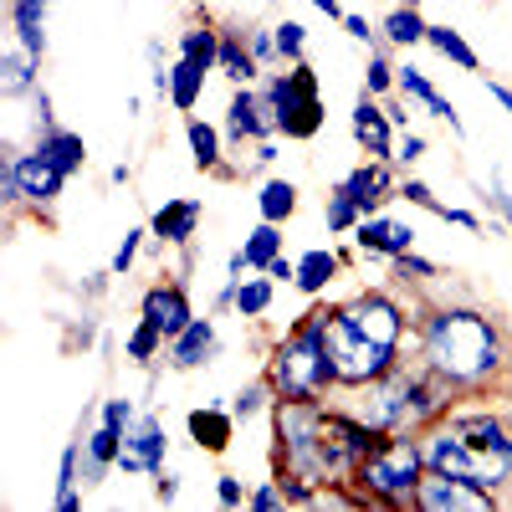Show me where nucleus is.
I'll list each match as a JSON object with an SVG mask.
<instances>
[{
    "label": "nucleus",
    "instance_id": "9",
    "mask_svg": "<svg viewBox=\"0 0 512 512\" xmlns=\"http://www.w3.org/2000/svg\"><path fill=\"white\" fill-rule=\"evenodd\" d=\"M67 185H72V175L62 164H52L36 144L31 149L11 144L6 154H0V205H6V216H21V210L52 216L57 200L67 195Z\"/></svg>",
    "mask_w": 512,
    "mask_h": 512
},
{
    "label": "nucleus",
    "instance_id": "3",
    "mask_svg": "<svg viewBox=\"0 0 512 512\" xmlns=\"http://www.w3.org/2000/svg\"><path fill=\"white\" fill-rule=\"evenodd\" d=\"M410 328H415V297L400 282L359 287L344 303H328V359L338 390H359V384L405 364Z\"/></svg>",
    "mask_w": 512,
    "mask_h": 512
},
{
    "label": "nucleus",
    "instance_id": "30",
    "mask_svg": "<svg viewBox=\"0 0 512 512\" xmlns=\"http://www.w3.org/2000/svg\"><path fill=\"white\" fill-rule=\"evenodd\" d=\"M277 292H282V282H272L267 272H246V282L236 287V308H231V318H241V323H262V318L277 308Z\"/></svg>",
    "mask_w": 512,
    "mask_h": 512
},
{
    "label": "nucleus",
    "instance_id": "47",
    "mask_svg": "<svg viewBox=\"0 0 512 512\" xmlns=\"http://www.w3.org/2000/svg\"><path fill=\"white\" fill-rule=\"evenodd\" d=\"M98 420H103V425H118V431H128V425L139 420V405L128 400V395H113V400L98 405Z\"/></svg>",
    "mask_w": 512,
    "mask_h": 512
},
{
    "label": "nucleus",
    "instance_id": "13",
    "mask_svg": "<svg viewBox=\"0 0 512 512\" xmlns=\"http://www.w3.org/2000/svg\"><path fill=\"white\" fill-rule=\"evenodd\" d=\"M221 128H226V144L231 149L277 139V123H272V108L262 98V82H241V88H231V103H226V123Z\"/></svg>",
    "mask_w": 512,
    "mask_h": 512
},
{
    "label": "nucleus",
    "instance_id": "43",
    "mask_svg": "<svg viewBox=\"0 0 512 512\" xmlns=\"http://www.w3.org/2000/svg\"><path fill=\"white\" fill-rule=\"evenodd\" d=\"M246 41H251L256 62H262L267 72H272V67H282V57H277V31H272V26H262V21H246Z\"/></svg>",
    "mask_w": 512,
    "mask_h": 512
},
{
    "label": "nucleus",
    "instance_id": "52",
    "mask_svg": "<svg viewBox=\"0 0 512 512\" xmlns=\"http://www.w3.org/2000/svg\"><path fill=\"white\" fill-rule=\"evenodd\" d=\"M267 277H272V282H282V287H292V282H297V256H287V251H282L277 262L267 267Z\"/></svg>",
    "mask_w": 512,
    "mask_h": 512
},
{
    "label": "nucleus",
    "instance_id": "51",
    "mask_svg": "<svg viewBox=\"0 0 512 512\" xmlns=\"http://www.w3.org/2000/svg\"><path fill=\"white\" fill-rule=\"evenodd\" d=\"M67 344L88 354V349L98 344V318H93V313H82V323H72V333H67Z\"/></svg>",
    "mask_w": 512,
    "mask_h": 512
},
{
    "label": "nucleus",
    "instance_id": "17",
    "mask_svg": "<svg viewBox=\"0 0 512 512\" xmlns=\"http://www.w3.org/2000/svg\"><path fill=\"white\" fill-rule=\"evenodd\" d=\"M200 226H205V200L200 195H175L149 216V241L159 251H185V246H195Z\"/></svg>",
    "mask_w": 512,
    "mask_h": 512
},
{
    "label": "nucleus",
    "instance_id": "49",
    "mask_svg": "<svg viewBox=\"0 0 512 512\" xmlns=\"http://www.w3.org/2000/svg\"><path fill=\"white\" fill-rule=\"evenodd\" d=\"M149 482H154V502H159V507H175V502L185 497V477L175 472V466H164V472H154Z\"/></svg>",
    "mask_w": 512,
    "mask_h": 512
},
{
    "label": "nucleus",
    "instance_id": "36",
    "mask_svg": "<svg viewBox=\"0 0 512 512\" xmlns=\"http://www.w3.org/2000/svg\"><path fill=\"white\" fill-rule=\"evenodd\" d=\"M241 251H246V262H251V272H267V267L277 262V256L287 251V236H282V226H272V221H256V226L246 231Z\"/></svg>",
    "mask_w": 512,
    "mask_h": 512
},
{
    "label": "nucleus",
    "instance_id": "38",
    "mask_svg": "<svg viewBox=\"0 0 512 512\" xmlns=\"http://www.w3.org/2000/svg\"><path fill=\"white\" fill-rule=\"evenodd\" d=\"M359 88L374 93V98L400 93V62H395V47H374V52L364 57V82H359Z\"/></svg>",
    "mask_w": 512,
    "mask_h": 512
},
{
    "label": "nucleus",
    "instance_id": "48",
    "mask_svg": "<svg viewBox=\"0 0 512 512\" xmlns=\"http://www.w3.org/2000/svg\"><path fill=\"white\" fill-rule=\"evenodd\" d=\"M251 512H282L287 507V492H282V482L277 477H267V482H256L251 487V502H246Z\"/></svg>",
    "mask_w": 512,
    "mask_h": 512
},
{
    "label": "nucleus",
    "instance_id": "37",
    "mask_svg": "<svg viewBox=\"0 0 512 512\" xmlns=\"http://www.w3.org/2000/svg\"><path fill=\"white\" fill-rule=\"evenodd\" d=\"M359 221H364V210L354 205V195L344 190V180H333L328 195H323V226H328V236H354Z\"/></svg>",
    "mask_w": 512,
    "mask_h": 512
},
{
    "label": "nucleus",
    "instance_id": "18",
    "mask_svg": "<svg viewBox=\"0 0 512 512\" xmlns=\"http://www.w3.org/2000/svg\"><path fill=\"white\" fill-rule=\"evenodd\" d=\"M400 175L405 169L395 159H359L344 175V190L354 195L364 216H379V210H390V200H400Z\"/></svg>",
    "mask_w": 512,
    "mask_h": 512
},
{
    "label": "nucleus",
    "instance_id": "16",
    "mask_svg": "<svg viewBox=\"0 0 512 512\" xmlns=\"http://www.w3.org/2000/svg\"><path fill=\"white\" fill-rule=\"evenodd\" d=\"M139 318H149L164 338H175V333H185L190 328V318H195V303H190V282L185 277H175V272H164L144 297H139Z\"/></svg>",
    "mask_w": 512,
    "mask_h": 512
},
{
    "label": "nucleus",
    "instance_id": "59",
    "mask_svg": "<svg viewBox=\"0 0 512 512\" xmlns=\"http://www.w3.org/2000/svg\"><path fill=\"white\" fill-rule=\"evenodd\" d=\"M6 6H11V0H6Z\"/></svg>",
    "mask_w": 512,
    "mask_h": 512
},
{
    "label": "nucleus",
    "instance_id": "50",
    "mask_svg": "<svg viewBox=\"0 0 512 512\" xmlns=\"http://www.w3.org/2000/svg\"><path fill=\"white\" fill-rule=\"evenodd\" d=\"M216 502H221V507H246V502H251V487H246V477H236V472H221V477H216Z\"/></svg>",
    "mask_w": 512,
    "mask_h": 512
},
{
    "label": "nucleus",
    "instance_id": "34",
    "mask_svg": "<svg viewBox=\"0 0 512 512\" xmlns=\"http://www.w3.org/2000/svg\"><path fill=\"white\" fill-rule=\"evenodd\" d=\"M164 344H169V338L149 318H134V328L123 333V359L139 364V369H154V364H164Z\"/></svg>",
    "mask_w": 512,
    "mask_h": 512
},
{
    "label": "nucleus",
    "instance_id": "40",
    "mask_svg": "<svg viewBox=\"0 0 512 512\" xmlns=\"http://www.w3.org/2000/svg\"><path fill=\"white\" fill-rule=\"evenodd\" d=\"M272 31H277V57H282V67L308 62V26H303V21H297V16H282Z\"/></svg>",
    "mask_w": 512,
    "mask_h": 512
},
{
    "label": "nucleus",
    "instance_id": "32",
    "mask_svg": "<svg viewBox=\"0 0 512 512\" xmlns=\"http://www.w3.org/2000/svg\"><path fill=\"white\" fill-rule=\"evenodd\" d=\"M425 47H431L436 57H446L451 67H461V72H482L477 47H472V41H466L456 26H446V21H431V31H425Z\"/></svg>",
    "mask_w": 512,
    "mask_h": 512
},
{
    "label": "nucleus",
    "instance_id": "28",
    "mask_svg": "<svg viewBox=\"0 0 512 512\" xmlns=\"http://www.w3.org/2000/svg\"><path fill=\"white\" fill-rule=\"evenodd\" d=\"M297 205H303V190H297V180H287V175H267L262 185H256V216L272 221V226H287L297 216Z\"/></svg>",
    "mask_w": 512,
    "mask_h": 512
},
{
    "label": "nucleus",
    "instance_id": "24",
    "mask_svg": "<svg viewBox=\"0 0 512 512\" xmlns=\"http://www.w3.org/2000/svg\"><path fill=\"white\" fill-rule=\"evenodd\" d=\"M216 72L231 82V88L267 77V67L256 62V52H251V41H246V26H241V21H226V26H221V62H216Z\"/></svg>",
    "mask_w": 512,
    "mask_h": 512
},
{
    "label": "nucleus",
    "instance_id": "42",
    "mask_svg": "<svg viewBox=\"0 0 512 512\" xmlns=\"http://www.w3.org/2000/svg\"><path fill=\"white\" fill-rule=\"evenodd\" d=\"M144 57H149V88H154V98H169V67H175V57L164 52L159 36L144 41Z\"/></svg>",
    "mask_w": 512,
    "mask_h": 512
},
{
    "label": "nucleus",
    "instance_id": "11",
    "mask_svg": "<svg viewBox=\"0 0 512 512\" xmlns=\"http://www.w3.org/2000/svg\"><path fill=\"white\" fill-rule=\"evenodd\" d=\"M502 497L466 482V477H446V472H425L420 492H415V512H497Z\"/></svg>",
    "mask_w": 512,
    "mask_h": 512
},
{
    "label": "nucleus",
    "instance_id": "19",
    "mask_svg": "<svg viewBox=\"0 0 512 512\" xmlns=\"http://www.w3.org/2000/svg\"><path fill=\"white\" fill-rule=\"evenodd\" d=\"M400 200L410 205V210H425V216H436V221H446V226H456V231H466V236H487V221L477 216V210H466V205H451V200H441L431 185H425L420 175H400Z\"/></svg>",
    "mask_w": 512,
    "mask_h": 512
},
{
    "label": "nucleus",
    "instance_id": "14",
    "mask_svg": "<svg viewBox=\"0 0 512 512\" xmlns=\"http://www.w3.org/2000/svg\"><path fill=\"white\" fill-rule=\"evenodd\" d=\"M221 359V328H216V313H195L185 333H175L164 344V369L169 374H200Z\"/></svg>",
    "mask_w": 512,
    "mask_h": 512
},
{
    "label": "nucleus",
    "instance_id": "45",
    "mask_svg": "<svg viewBox=\"0 0 512 512\" xmlns=\"http://www.w3.org/2000/svg\"><path fill=\"white\" fill-rule=\"evenodd\" d=\"M31 103V128L36 134H47V128H62V118H57V103H52V93H47V82L26 98Z\"/></svg>",
    "mask_w": 512,
    "mask_h": 512
},
{
    "label": "nucleus",
    "instance_id": "4",
    "mask_svg": "<svg viewBox=\"0 0 512 512\" xmlns=\"http://www.w3.org/2000/svg\"><path fill=\"white\" fill-rule=\"evenodd\" d=\"M420 456H425V472L466 477L497 492L502 507H512V420L487 395H466L436 425H425Z\"/></svg>",
    "mask_w": 512,
    "mask_h": 512
},
{
    "label": "nucleus",
    "instance_id": "25",
    "mask_svg": "<svg viewBox=\"0 0 512 512\" xmlns=\"http://www.w3.org/2000/svg\"><path fill=\"white\" fill-rule=\"evenodd\" d=\"M36 88H41V57L26 52L21 41H11V47L0 52V98H6V103H26Z\"/></svg>",
    "mask_w": 512,
    "mask_h": 512
},
{
    "label": "nucleus",
    "instance_id": "10",
    "mask_svg": "<svg viewBox=\"0 0 512 512\" xmlns=\"http://www.w3.org/2000/svg\"><path fill=\"white\" fill-rule=\"evenodd\" d=\"M169 425L159 410H139V420L123 431V451H118V477H154L169 466Z\"/></svg>",
    "mask_w": 512,
    "mask_h": 512
},
{
    "label": "nucleus",
    "instance_id": "12",
    "mask_svg": "<svg viewBox=\"0 0 512 512\" xmlns=\"http://www.w3.org/2000/svg\"><path fill=\"white\" fill-rule=\"evenodd\" d=\"M349 241H354V251L364 256V262H384V267H390L395 256L415 251L420 231H415V221L395 216V210H379V216H364V221L354 226Z\"/></svg>",
    "mask_w": 512,
    "mask_h": 512
},
{
    "label": "nucleus",
    "instance_id": "58",
    "mask_svg": "<svg viewBox=\"0 0 512 512\" xmlns=\"http://www.w3.org/2000/svg\"><path fill=\"white\" fill-rule=\"evenodd\" d=\"M405 6H425V0H405Z\"/></svg>",
    "mask_w": 512,
    "mask_h": 512
},
{
    "label": "nucleus",
    "instance_id": "35",
    "mask_svg": "<svg viewBox=\"0 0 512 512\" xmlns=\"http://www.w3.org/2000/svg\"><path fill=\"white\" fill-rule=\"evenodd\" d=\"M277 390H272V379L267 374H256V379H246L241 390L231 395V415L241 420V425H251V420H262V415H272L277 410Z\"/></svg>",
    "mask_w": 512,
    "mask_h": 512
},
{
    "label": "nucleus",
    "instance_id": "23",
    "mask_svg": "<svg viewBox=\"0 0 512 512\" xmlns=\"http://www.w3.org/2000/svg\"><path fill=\"white\" fill-rule=\"evenodd\" d=\"M185 144H190V164L200 169V175H226V128L221 123H210V118H200V113H190L185 118Z\"/></svg>",
    "mask_w": 512,
    "mask_h": 512
},
{
    "label": "nucleus",
    "instance_id": "46",
    "mask_svg": "<svg viewBox=\"0 0 512 512\" xmlns=\"http://www.w3.org/2000/svg\"><path fill=\"white\" fill-rule=\"evenodd\" d=\"M425 154H431V139H425L420 128H405L400 144H395V164H400V169H415Z\"/></svg>",
    "mask_w": 512,
    "mask_h": 512
},
{
    "label": "nucleus",
    "instance_id": "20",
    "mask_svg": "<svg viewBox=\"0 0 512 512\" xmlns=\"http://www.w3.org/2000/svg\"><path fill=\"white\" fill-rule=\"evenodd\" d=\"M236 415H231V405H195L190 415H185V436H190V446L195 451H205V456H226L231 451V441H236Z\"/></svg>",
    "mask_w": 512,
    "mask_h": 512
},
{
    "label": "nucleus",
    "instance_id": "27",
    "mask_svg": "<svg viewBox=\"0 0 512 512\" xmlns=\"http://www.w3.org/2000/svg\"><path fill=\"white\" fill-rule=\"evenodd\" d=\"M175 57H185V62H195L205 72H216V62H221V21H210V16L190 21L175 36Z\"/></svg>",
    "mask_w": 512,
    "mask_h": 512
},
{
    "label": "nucleus",
    "instance_id": "53",
    "mask_svg": "<svg viewBox=\"0 0 512 512\" xmlns=\"http://www.w3.org/2000/svg\"><path fill=\"white\" fill-rule=\"evenodd\" d=\"M487 400H492V405H497V410H502V415H507V420H512V374H507V379H502V384H497V390H492V395H487Z\"/></svg>",
    "mask_w": 512,
    "mask_h": 512
},
{
    "label": "nucleus",
    "instance_id": "56",
    "mask_svg": "<svg viewBox=\"0 0 512 512\" xmlns=\"http://www.w3.org/2000/svg\"><path fill=\"white\" fill-rule=\"evenodd\" d=\"M308 6L318 16H328V21H344V0H308Z\"/></svg>",
    "mask_w": 512,
    "mask_h": 512
},
{
    "label": "nucleus",
    "instance_id": "7",
    "mask_svg": "<svg viewBox=\"0 0 512 512\" xmlns=\"http://www.w3.org/2000/svg\"><path fill=\"white\" fill-rule=\"evenodd\" d=\"M425 477V456H420V431H395L384 436L354 472V492L364 497V507H384V512H415V492Z\"/></svg>",
    "mask_w": 512,
    "mask_h": 512
},
{
    "label": "nucleus",
    "instance_id": "1",
    "mask_svg": "<svg viewBox=\"0 0 512 512\" xmlns=\"http://www.w3.org/2000/svg\"><path fill=\"white\" fill-rule=\"evenodd\" d=\"M410 359L446 379L456 395H492L512 374V333L492 308L431 287L415 297Z\"/></svg>",
    "mask_w": 512,
    "mask_h": 512
},
{
    "label": "nucleus",
    "instance_id": "55",
    "mask_svg": "<svg viewBox=\"0 0 512 512\" xmlns=\"http://www.w3.org/2000/svg\"><path fill=\"white\" fill-rule=\"evenodd\" d=\"M108 277H113V267H103V272H88L82 292H88V297H103V292H108Z\"/></svg>",
    "mask_w": 512,
    "mask_h": 512
},
{
    "label": "nucleus",
    "instance_id": "8",
    "mask_svg": "<svg viewBox=\"0 0 512 512\" xmlns=\"http://www.w3.org/2000/svg\"><path fill=\"white\" fill-rule=\"evenodd\" d=\"M262 98L272 108L277 139L287 144H313L328 123V103H323V82L313 72V62H292V67H272L262 77Z\"/></svg>",
    "mask_w": 512,
    "mask_h": 512
},
{
    "label": "nucleus",
    "instance_id": "33",
    "mask_svg": "<svg viewBox=\"0 0 512 512\" xmlns=\"http://www.w3.org/2000/svg\"><path fill=\"white\" fill-rule=\"evenodd\" d=\"M441 277H446L441 262H431V256H420V251H405V256H395V262H390V282H400L410 297L441 287Z\"/></svg>",
    "mask_w": 512,
    "mask_h": 512
},
{
    "label": "nucleus",
    "instance_id": "5",
    "mask_svg": "<svg viewBox=\"0 0 512 512\" xmlns=\"http://www.w3.org/2000/svg\"><path fill=\"white\" fill-rule=\"evenodd\" d=\"M456 400L446 379H436L425 364L405 359L395 364L390 374H379L369 384H359V390H333V405H344L349 415H359L364 425H374L379 436H395V431H425V425H436Z\"/></svg>",
    "mask_w": 512,
    "mask_h": 512
},
{
    "label": "nucleus",
    "instance_id": "15",
    "mask_svg": "<svg viewBox=\"0 0 512 512\" xmlns=\"http://www.w3.org/2000/svg\"><path fill=\"white\" fill-rule=\"evenodd\" d=\"M349 139L364 159H395V144H400V128L390 123V108H384V98L364 93L354 98V113H349Z\"/></svg>",
    "mask_w": 512,
    "mask_h": 512
},
{
    "label": "nucleus",
    "instance_id": "29",
    "mask_svg": "<svg viewBox=\"0 0 512 512\" xmlns=\"http://www.w3.org/2000/svg\"><path fill=\"white\" fill-rule=\"evenodd\" d=\"M31 144H36L41 154H47L52 164H62L72 180L82 175V169H88V139H82L77 128H67V123H62V128H47V134H36Z\"/></svg>",
    "mask_w": 512,
    "mask_h": 512
},
{
    "label": "nucleus",
    "instance_id": "21",
    "mask_svg": "<svg viewBox=\"0 0 512 512\" xmlns=\"http://www.w3.org/2000/svg\"><path fill=\"white\" fill-rule=\"evenodd\" d=\"M62 6V0H11L6 6V26H11V41H21L26 52H36L41 62H47L52 52V36H47V21L52 11Z\"/></svg>",
    "mask_w": 512,
    "mask_h": 512
},
{
    "label": "nucleus",
    "instance_id": "26",
    "mask_svg": "<svg viewBox=\"0 0 512 512\" xmlns=\"http://www.w3.org/2000/svg\"><path fill=\"white\" fill-rule=\"evenodd\" d=\"M425 31H431L425 11H420V6H405V0L379 16V36H384V47H395V52H415V47H425Z\"/></svg>",
    "mask_w": 512,
    "mask_h": 512
},
{
    "label": "nucleus",
    "instance_id": "41",
    "mask_svg": "<svg viewBox=\"0 0 512 512\" xmlns=\"http://www.w3.org/2000/svg\"><path fill=\"white\" fill-rule=\"evenodd\" d=\"M144 241H149V226H134V231H123L118 251L108 256V267H113V277H128V272L139 267V251H144Z\"/></svg>",
    "mask_w": 512,
    "mask_h": 512
},
{
    "label": "nucleus",
    "instance_id": "39",
    "mask_svg": "<svg viewBox=\"0 0 512 512\" xmlns=\"http://www.w3.org/2000/svg\"><path fill=\"white\" fill-rule=\"evenodd\" d=\"M487 210H492V231H507V241H512V190H507V175L492 164V175H487V190L477 195Z\"/></svg>",
    "mask_w": 512,
    "mask_h": 512
},
{
    "label": "nucleus",
    "instance_id": "54",
    "mask_svg": "<svg viewBox=\"0 0 512 512\" xmlns=\"http://www.w3.org/2000/svg\"><path fill=\"white\" fill-rule=\"evenodd\" d=\"M487 93H492V103H502V113L512 118V88H507V82H497V77H487Z\"/></svg>",
    "mask_w": 512,
    "mask_h": 512
},
{
    "label": "nucleus",
    "instance_id": "57",
    "mask_svg": "<svg viewBox=\"0 0 512 512\" xmlns=\"http://www.w3.org/2000/svg\"><path fill=\"white\" fill-rule=\"evenodd\" d=\"M108 180H113V185H134V169H128V164H113Z\"/></svg>",
    "mask_w": 512,
    "mask_h": 512
},
{
    "label": "nucleus",
    "instance_id": "2",
    "mask_svg": "<svg viewBox=\"0 0 512 512\" xmlns=\"http://www.w3.org/2000/svg\"><path fill=\"white\" fill-rule=\"evenodd\" d=\"M272 420V472L318 487L354 482L359 461L384 441L374 425L333 400H277Z\"/></svg>",
    "mask_w": 512,
    "mask_h": 512
},
{
    "label": "nucleus",
    "instance_id": "44",
    "mask_svg": "<svg viewBox=\"0 0 512 512\" xmlns=\"http://www.w3.org/2000/svg\"><path fill=\"white\" fill-rule=\"evenodd\" d=\"M349 31V41H359L364 52H374V47H384V36H379V21H369V16H359V11H344V21H338Z\"/></svg>",
    "mask_w": 512,
    "mask_h": 512
},
{
    "label": "nucleus",
    "instance_id": "22",
    "mask_svg": "<svg viewBox=\"0 0 512 512\" xmlns=\"http://www.w3.org/2000/svg\"><path fill=\"white\" fill-rule=\"evenodd\" d=\"M344 267H349V251L308 246L303 256H297V282H292V292H303L308 303H318V297H328V287L344 277Z\"/></svg>",
    "mask_w": 512,
    "mask_h": 512
},
{
    "label": "nucleus",
    "instance_id": "6",
    "mask_svg": "<svg viewBox=\"0 0 512 512\" xmlns=\"http://www.w3.org/2000/svg\"><path fill=\"white\" fill-rule=\"evenodd\" d=\"M262 374L272 379V390L282 400H333L338 379H333V359H328V297L308 303L303 318L272 338Z\"/></svg>",
    "mask_w": 512,
    "mask_h": 512
},
{
    "label": "nucleus",
    "instance_id": "31",
    "mask_svg": "<svg viewBox=\"0 0 512 512\" xmlns=\"http://www.w3.org/2000/svg\"><path fill=\"white\" fill-rule=\"evenodd\" d=\"M205 82H210V72H205V67H195V62L175 57V67H169V108L190 118V113L200 108V98H205Z\"/></svg>",
    "mask_w": 512,
    "mask_h": 512
}]
</instances>
